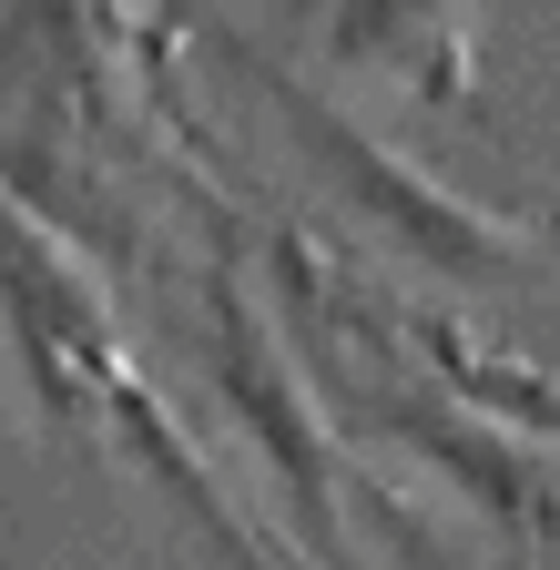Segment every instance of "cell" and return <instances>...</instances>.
<instances>
[{
  "label": "cell",
  "mask_w": 560,
  "mask_h": 570,
  "mask_svg": "<svg viewBox=\"0 0 560 570\" xmlns=\"http://www.w3.org/2000/svg\"><path fill=\"white\" fill-rule=\"evenodd\" d=\"M204 41H215L245 82H255V102L286 122V142L306 154V174H316L326 194H346V214H357V225H377L397 255L439 265V275H520L530 245L550 235V225H520V214H489V204L449 194L429 164H407L397 142H377L346 102H326L306 71H286L275 51H255L245 31H204Z\"/></svg>",
  "instance_id": "obj_1"
},
{
  "label": "cell",
  "mask_w": 560,
  "mask_h": 570,
  "mask_svg": "<svg viewBox=\"0 0 560 570\" xmlns=\"http://www.w3.org/2000/svg\"><path fill=\"white\" fill-rule=\"evenodd\" d=\"M550 570H560V560H550Z\"/></svg>",
  "instance_id": "obj_4"
},
{
  "label": "cell",
  "mask_w": 560,
  "mask_h": 570,
  "mask_svg": "<svg viewBox=\"0 0 560 570\" xmlns=\"http://www.w3.org/2000/svg\"><path fill=\"white\" fill-rule=\"evenodd\" d=\"M306 326V316H296ZM377 336V326H367ZM306 387L316 397H336V417H367V428H387V439L407 449V459H429L449 489H469L489 520H500L510 540H530V550H560V469L550 459H530V439H510L500 417H479V407H459L449 387H429L407 367V356L387 346L377 367H357L326 326H306Z\"/></svg>",
  "instance_id": "obj_3"
},
{
  "label": "cell",
  "mask_w": 560,
  "mask_h": 570,
  "mask_svg": "<svg viewBox=\"0 0 560 570\" xmlns=\"http://www.w3.org/2000/svg\"><path fill=\"white\" fill-rule=\"evenodd\" d=\"M184 336H194L204 387L235 407V428L265 449V469L286 479V510H296L306 550L326 570H357V530H346V489H357V479H346V449H336V428H326V407H316V387L296 367V346L265 326V306L245 296L235 265H204Z\"/></svg>",
  "instance_id": "obj_2"
}]
</instances>
